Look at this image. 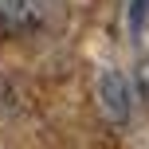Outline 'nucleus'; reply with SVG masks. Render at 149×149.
<instances>
[{
    "mask_svg": "<svg viewBox=\"0 0 149 149\" xmlns=\"http://www.w3.org/2000/svg\"><path fill=\"white\" fill-rule=\"evenodd\" d=\"M98 102L110 122H130V82L122 79V71L98 74Z\"/></svg>",
    "mask_w": 149,
    "mask_h": 149,
    "instance_id": "1",
    "label": "nucleus"
},
{
    "mask_svg": "<svg viewBox=\"0 0 149 149\" xmlns=\"http://www.w3.org/2000/svg\"><path fill=\"white\" fill-rule=\"evenodd\" d=\"M43 0H4L0 4V28L4 31H28L43 20Z\"/></svg>",
    "mask_w": 149,
    "mask_h": 149,
    "instance_id": "2",
    "label": "nucleus"
},
{
    "mask_svg": "<svg viewBox=\"0 0 149 149\" xmlns=\"http://www.w3.org/2000/svg\"><path fill=\"white\" fill-rule=\"evenodd\" d=\"M145 16H149V0H130V31L134 36H141Z\"/></svg>",
    "mask_w": 149,
    "mask_h": 149,
    "instance_id": "3",
    "label": "nucleus"
},
{
    "mask_svg": "<svg viewBox=\"0 0 149 149\" xmlns=\"http://www.w3.org/2000/svg\"><path fill=\"white\" fill-rule=\"evenodd\" d=\"M137 86H141V94L149 102V59H141V67H137Z\"/></svg>",
    "mask_w": 149,
    "mask_h": 149,
    "instance_id": "4",
    "label": "nucleus"
}]
</instances>
